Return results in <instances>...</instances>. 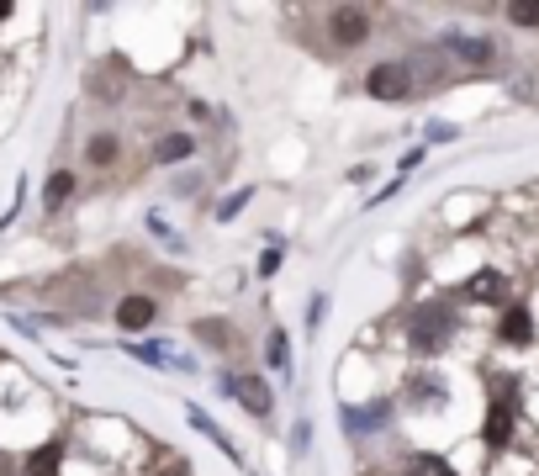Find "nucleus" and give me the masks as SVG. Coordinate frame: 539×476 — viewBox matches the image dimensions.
<instances>
[{"mask_svg": "<svg viewBox=\"0 0 539 476\" xmlns=\"http://www.w3.org/2000/svg\"><path fill=\"white\" fill-rule=\"evenodd\" d=\"M508 16H513L518 27H539V0H513Z\"/></svg>", "mask_w": 539, "mask_h": 476, "instance_id": "18", "label": "nucleus"}, {"mask_svg": "<svg viewBox=\"0 0 539 476\" xmlns=\"http://www.w3.org/2000/svg\"><path fill=\"white\" fill-rule=\"evenodd\" d=\"M270 365H275V371H291V344H286V334L270 339Z\"/></svg>", "mask_w": 539, "mask_h": 476, "instance_id": "20", "label": "nucleus"}, {"mask_svg": "<svg viewBox=\"0 0 539 476\" xmlns=\"http://www.w3.org/2000/svg\"><path fill=\"white\" fill-rule=\"evenodd\" d=\"M6 16H11V6H6V0H0V22H6Z\"/></svg>", "mask_w": 539, "mask_h": 476, "instance_id": "24", "label": "nucleus"}, {"mask_svg": "<svg viewBox=\"0 0 539 476\" xmlns=\"http://www.w3.org/2000/svg\"><path fill=\"white\" fill-rule=\"evenodd\" d=\"M185 418H191V429H196V434H207V439H212V445H217L222 455H228V461H238V450L228 445V434H222V429L212 424V418H207V413H201V408H185ZM238 466H244V461H238Z\"/></svg>", "mask_w": 539, "mask_h": 476, "instance_id": "10", "label": "nucleus"}, {"mask_svg": "<svg viewBox=\"0 0 539 476\" xmlns=\"http://www.w3.org/2000/svg\"><path fill=\"white\" fill-rule=\"evenodd\" d=\"M450 59H466V64H492V43L487 38H466V32H444V43H439Z\"/></svg>", "mask_w": 539, "mask_h": 476, "instance_id": "3", "label": "nucleus"}, {"mask_svg": "<svg viewBox=\"0 0 539 476\" xmlns=\"http://www.w3.org/2000/svg\"><path fill=\"white\" fill-rule=\"evenodd\" d=\"M185 154H191V138H180V133L159 143V164H170V159H185Z\"/></svg>", "mask_w": 539, "mask_h": 476, "instance_id": "19", "label": "nucleus"}, {"mask_svg": "<svg viewBox=\"0 0 539 476\" xmlns=\"http://www.w3.org/2000/svg\"><path fill=\"white\" fill-rule=\"evenodd\" d=\"M466 291H471L476 302H503V291H508V281L497 276V270H481V276H476V281H471Z\"/></svg>", "mask_w": 539, "mask_h": 476, "instance_id": "11", "label": "nucleus"}, {"mask_svg": "<svg viewBox=\"0 0 539 476\" xmlns=\"http://www.w3.org/2000/svg\"><path fill=\"white\" fill-rule=\"evenodd\" d=\"M90 164H111V159H117V138H111V133H101V138H90Z\"/></svg>", "mask_w": 539, "mask_h": 476, "instance_id": "17", "label": "nucleus"}, {"mask_svg": "<svg viewBox=\"0 0 539 476\" xmlns=\"http://www.w3.org/2000/svg\"><path fill=\"white\" fill-rule=\"evenodd\" d=\"M503 339H508V344H529V339H534V318L524 313V307H513V313L503 318Z\"/></svg>", "mask_w": 539, "mask_h": 476, "instance_id": "12", "label": "nucleus"}, {"mask_svg": "<svg viewBox=\"0 0 539 476\" xmlns=\"http://www.w3.org/2000/svg\"><path fill=\"white\" fill-rule=\"evenodd\" d=\"M191 334H196L201 344H212V350H222V344H228V323H222V318H207V323H196Z\"/></svg>", "mask_w": 539, "mask_h": 476, "instance_id": "16", "label": "nucleus"}, {"mask_svg": "<svg viewBox=\"0 0 539 476\" xmlns=\"http://www.w3.org/2000/svg\"><path fill=\"white\" fill-rule=\"evenodd\" d=\"M333 38H339L344 48H355L360 38H370V16L360 6H339L333 11Z\"/></svg>", "mask_w": 539, "mask_h": 476, "instance_id": "4", "label": "nucleus"}, {"mask_svg": "<svg viewBox=\"0 0 539 476\" xmlns=\"http://www.w3.org/2000/svg\"><path fill=\"white\" fill-rule=\"evenodd\" d=\"M444 397V387H439V381H429V376H423V381H413V402H439Z\"/></svg>", "mask_w": 539, "mask_h": 476, "instance_id": "21", "label": "nucleus"}, {"mask_svg": "<svg viewBox=\"0 0 539 476\" xmlns=\"http://www.w3.org/2000/svg\"><path fill=\"white\" fill-rule=\"evenodd\" d=\"M69 191H74V175H69V170H59V175H48L43 201H48V207H64V201H69Z\"/></svg>", "mask_w": 539, "mask_h": 476, "instance_id": "15", "label": "nucleus"}, {"mask_svg": "<svg viewBox=\"0 0 539 476\" xmlns=\"http://www.w3.org/2000/svg\"><path fill=\"white\" fill-rule=\"evenodd\" d=\"M365 90L376 101H402L407 90H413V75H407V64H376L365 75Z\"/></svg>", "mask_w": 539, "mask_h": 476, "instance_id": "2", "label": "nucleus"}, {"mask_svg": "<svg viewBox=\"0 0 539 476\" xmlns=\"http://www.w3.org/2000/svg\"><path fill=\"white\" fill-rule=\"evenodd\" d=\"M275 270H281V249H265L259 254V276H275Z\"/></svg>", "mask_w": 539, "mask_h": 476, "instance_id": "23", "label": "nucleus"}, {"mask_svg": "<svg viewBox=\"0 0 539 476\" xmlns=\"http://www.w3.org/2000/svg\"><path fill=\"white\" fill-rule=\"evenodd\" d=\"M59 461H64V445H37V450L27 455L22 476H59Z\"/></svg>", "mask_w": 539, "mask_h": 476, "instance_id": "9", "label": "nucleus"}, {"mask_svg": "<svg viewBox=\"0 0 539 476\" xmlns=\"http://www.w3.org/2000/svg\"><path fill=\"white\" fill-rule=\"evenodd\" d=\"M164 476H185V466H170V471H164Z\"/></svg>", "mask_w": 539, "mask_h": 476, "instance_id": "25", "label": "nucleus"}, {"mask_svg": "<svg viewBox=\"0 0 539 476\" xmlns=\"http://www.w3.org/2000/svg\"><path fill=\"white\" fill-rule=\"evenodd\" d=\"M386 413H392V402H365V408H344L349 429L365 434V429H386Z\"/></svg>", "mask_w": 539, "mask_h": 476, "instance_id": "7", "label": "nucleus"}, {"mask_svg": "<svg viewBox=\"0 0 539 476\" xmlns=\"http://www.w3.org/2000/svg\"><path fill=\"white\" fill-rule=\"evenodd\" d=\"M154 318H159L154 297H122V302H117V323L127 328V334H138V328H148Z\"/></svg>", "mask_w": 539, "mask_h": 476, "instance_id": "6", "label": "nucleus"}, {"mask_svg": "<svg viewBox=\"0 0 539 476\" xmlns=\"http://www.w3.org/2000/svg\"><path fill=\"white\" fill-rule=\"evenodd\" d=\"M508 434H513V408L508 402H492V413H487V429H481V439L497 450V445H508Z\"/></svg>", "mask_w": 539, "mask_h": 476, "instance_id": "8", "label": "nucleus"}, {"mask_svg": "<svg viewBox=\"0 0 539 476\" xmlns=\"http://www.w3.org/2000/svg\"><path fill=\"white\" fill-rule=\"evenodd\" d=\"M133 355L148 360V365H175V371H185V360L175 350H164V344H133Z\"/></svg>", "mask_w": 539, "mask_h": 476, "instance_id": "14", "label": "nucleus"}, {"mask_svg": "<svg viewBox=\"0 0 539 476\" xmlns=\"http://www.w3.org/2000/svg\"><path fill=\"white\" fill-rule=\"evenodd\" d=\"M244 201H249V191H233L228 201H222V207H217V217H222V223H228V217H238V207H244Z\"/></svg>", "mask_w": 539, "mask_h": 476, "instance_id": "22", "label": "nucleus"}, {"mask_svg": "<svg viewBox=\"0 0 539 476\" xmlns=\"http://www.w3.org/2000/svg\"><path fill=\"white\" fill-rule=\"evenodd\" d=\"M222 387H228V392H233L238 402H244L249 413H259V418L270 413V387H265V381H259V376H244V381H238V376H228V381H222Z\"/></svg>", "mask_w": 539, "mask_h": 476, "instance_id": "5", "label": "nucleus"}, {"mask_svg": "<svg viewBox=\"0 0 539 476\" xmlns=\"http://www.w3.org/2000/svg\"><path fill=\"white\" fill-rule=\"evenodd\" d=\"M407 476H455V466L444 455H413L407 461Z\"/></svg>", "mask_w": 539, "mask_h": 476, "instance_id": "13", "label": "nucleus"}, {"mask_svg": "<svg viewBox=\"0 0 539 476\" xmlns=\"http://www.w3.org/2000/svg\"><path fill=\"white\" fill-rule=\"evenodd\" d=\"M455 334V313L444 302H423L413 307V318H407V344H413L418 355H439L444 344Z\"/></svg>", "mask_w": 539, "mask_h": 476, "instance_id": "1", "label": "nucleus"}]
</instances>
